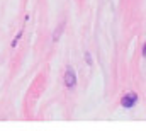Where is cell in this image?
Segmentation results:
<instances>
[{
	"label": "cell",
	"mask_w": 146,
	"mask_h": 131,
	"mask_svg": "<svg viewBox=\"0 0 146 131\" xmlns=\"http://www.w3.org/2000/svg\"><path fill=\"white\" fill-rule=\"evenodd\" d=\"M65 85H66L68 89H73V87L76 85V75H75V72H73V68H68V70H66V75H65Z\"/></svg>",
	"instance_id": "obj_2"
},
{
	"label": "cell",
	"mask_w": 146,
	"mask_h": 131,
	"mask_svg": "<svg viewBox=\"0 0 146 131\" xmlns=\"http://www.w3.org/2000/svg\"><path fill=\"white\" fill-rule=\"evenodd\" d=\"M136 102H138V94H136V92H127V94H124L122 99H121V106L126 107V109L133 107Z\"/></svg>",
	"instance_id": "obj_1"
},
{
	"label": "cell",
	"mask_w": 146,
	"mask_h": 131,
	"mask_svg": "<svg viewBox=\"0 0 146 131\" xmlns=\"http://www.w3.org/2000/svg\"><path fill=\"white\" fill-rule=\"evenodd\" d=\"M143 56L146 58V43H145V48H143Z\"/></svg>",
	"instance_id": "obj_3"
}]
</instances>
